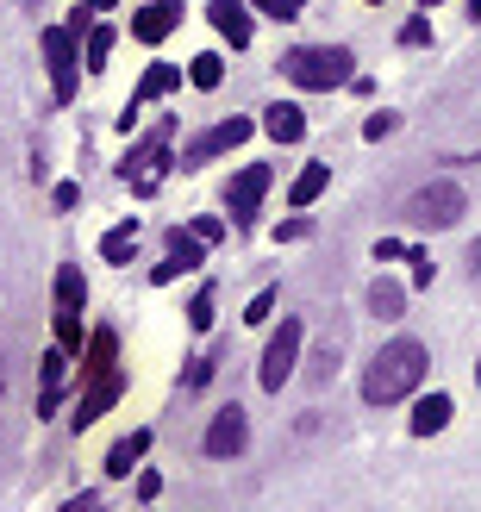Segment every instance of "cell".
<instances>
[{
	"label": "cell",
	"mask_w": 481,
	"mask_h": 512,
	"mask_svg": "<svg viewBox=\"0 0 481 512\" xmlns=\"http://www.w3.org/2000/svg\"><path fill=\"white\" fill-rule=\"evenodd\" d=\"M125 394V381H119V369H100V375H88V394H82V406H75V431H88L107 406Z\"/></svg>",
	"instance_id": "obj_10"
},
{
	"label": "cell",
	"mask_w": 481,
	"mask_h": 512,
	"mask_svg": "<svg viewBox=\"0 0 481 512\" xmlns=\"http://www.w3.org/2000/svg\"><path fill=\"white\" fill-rule=\"evenodd\" d=\"M250 138V119H225V125H213V132L207 138H200V144H188V169H200V163H213V157H225V150H238Z\"/></svg>",
	"instance_id": "obj_11"
},
{
	"label": "cell",
	"mask_w": 481,
	"mask_h": 512,
	"mask_svg": "<svg viewBox=\"0 0 481 512\" xmlns=\"http://www.w3.org/2000/svg\"><path fill=\"white\" fill-rule=\"evenodd\" d=\"M475 381H481V363H475Z\"/></svg>",
	"instance_id": "obj_43"
},
{
	"label": "cell",
	"mask_w": 481,
	"mask_h": 512,
	"mask_svg": "<svg viewBox=\"0 0 481 512\" xmlns=\"http://www.w3.org/2000/svg\"><path fill=\"white\" fill-rule=\"evenodd\" d=\"M213 313H219V306H213V288H200V294H194V306H188V325L200 331V338L213 331Z\"/></svg>",
	"instance_id": "obj_26"
},
{
	"label": "cell",
	"mask_w": 481,
	"mask_h": 512,
	"mask_svg": "<svg viewBox=\"0 0 481 512\" xmlns=\"http://www.w3.org/2000/svg\"><path fill=\"white\" fill-rule=\"evenodd\" d=\"M157 494H163V475H157V469H144V475H138V500L150 506V500H157Z\"/></svg>",
	"instance_id": "obj_34"
},
{
	"label": "cell",
	"mask_w": 481,
	"mask_h": 512,
	"mask_svg": "<svg viewBox=\"0 0 481 512\" xmlns=\"http://www.w3.org/2000/svg\"><path fill=\"white\" fill-rule=\"evenodd\" d=\"M263 194H269V169H263V163H250V169L232 175V188H225V213H232L238 225H257Z\"/></svg>",
	"instance_id": "obj_7"
},
{
	"label": "cell",
	"mask_w": 481,
	"mask_h": 512,
	"mask_svg": "<svg viewBox=\"0 0 481 512\" xmlns=\"http://www.w3.org/2000/svg\"><path fill=\"white\" fill-rule=\"evenodd\" d=\"M50 288H57V319H75V313H82V300H88V281H82V269H75V263H63Z\"/></svg>",
	"instance_id": "obj_18"
},
{
	"label": "cell",
	"mask_w": 481,
	"mask_h": 512,
	"mask_svg": "<svg viewBox=\"0 0 481 512\" xmlns=\"http://www.w3.org/2000/svg\"><path fill=\"white\" fill-rule=\"evenodd\" d=\"M75 25H50L44 32V69H50V94L57 100H75V88H82V57H75Z\"/></svg>",
	"instance_id": "obj_6"
},
{
	"label": "cell",
	"mask_w": 481,
	"mask_h": 512,
	"mask_svg": "<svg viewBox=\"0 0 481 512\" xmlns=\"http://www.w3.org/2000/svg\"><path fill=\"white\" fill-rule=\"evenodd\" d=\"M369 7H382V0H369Z\"/></svg>",
	"instance_id": "obj_44"
},
{
	"label": "cell",
	"mask_w": 481,
	"mask_h": 512,
	"mask_svg": "<svg viewBox=\"0 0 481 512\" xmlns=\"http://www.w3.org/2000/svg\"><path fill=\"white\" fill-rule=\"evenodd\" d=\"M300 7H307V0H282V13H288V19H294V13H300Z\"/></svg>",
	"instance_id": "obj_39"
},
{
	"label": "cell",
	"mask_w": 481,
	"mask_h": 512,
	"mask_svg": "<svg viewBox=\"0 0 481 512\" xmlns=\"http://www.w3.org/2000/svg\"><path fill=\"white\" fill-rule=\"evenodd\" d=\"M169 169H175V150H169V119H163L157 132H150V138H138V144L119 157V182L132 188V194H163Z\"/></svg>",
	"instance_id": "obj_3"
},
{
	"label": "cell",
	"mask_w": 481,
	"mask_h": 512,
	"mask_svg": "<svg viewBox=\"0 0 481 512\" xmlns=\"http://www.w3.org/2000/svg\"><path fill=\"white\" fill-rule=\"evenodd\" d=\"M88 7H94V13H100V7H113V0H88Z\"/></svg>",
	"instance_id": "obj_40"
},
{
	"label": "cell",
	"mask_w": 481,
	"mask_h": 512,
	"mask_svg": "<svg viewBox=\"0 0 481 512\" xmlns=\"http://www.w3.org/2000/svg\"><path fill=\"white\" fill-rule=\"evenodd\" d=\"M400 256H407V244H400V238H382V244H375V263H400Z\"/></svg>",
	"instance_id": "obj_36"
},
{
	"label": "cell",
	"mask_w": 481,
	"mask_h": 512,
	"mask_svg": "<svg viewBox=\"0 0 481 512\" xmlns=\"http://www.w3.org/2000/svg\"><path fill=\"white\" fill-rule=\"evenodd\" d=\"M200 256H207V244H200L188 225H182V232H169V244H163V256H157V269H150V281H157V288H169L175 275H194V269H200Z\"/></svg>",
	"instance_id": "obj_8"
},
{
	"label": "cell",
	"mask_w": 481,
	"mask_h": 512,
	"mask_svg": "<svg viewBox=\"0 0 481 512\" xmlns=\"http://www.w3.org/2000/svg\"><path fill=\"white\" fill-rule=\"evenodd\" d=\"M188 232H194L200 244H219V238H225V225H219V219H194V225H188Z\"/></svg>",
	"instance_id": "obj_32"
},
{
	"label": "cell",
	"mask_w": 481,
	"mask_h": 512,
	"mask_svg": "<svg viewBox=\"0 0 481 512\" xmlns=\"http://www.w3.org/2000/svg\"><path fill=\"white\" fill-rule=\"evenodd\" d=\"M0 388H7V381H0Z\"/></svg>",
	"instance_id": "obj_45"
},
{
	"label": "cell",
	"mask_w": 481,
	"mask_h": 512,
	"mask_svg": "<svg viewBox=\"0 0 481 512\" xmlns=\"http://www.w3.org/2000/svg\"><path fill=\"white\" fill-rule=\"evenodd\" d=\"M244 444H250V419H244V406H219L213 413V425H207V456H244Z\"/></svg>",
	"instance_id": "obj_9"
},
{
	"label": "cell",
	"mask_w": 481,
	"mask_h": 512,
	"mask_svg": "<svg viewBox=\"0 0 481 512\" xmlns=\"http://www.w3.org/2000/svg\"><path fill=\"white\" fill-rule=\"evenodd\" d=\"M219 356H225L219 344H213V350H200V356H194V369H188V388H200V381H207V375L219 369Z\"/></svg>",
	"instance_id": "obj_27"
},
{
	"label": "cell",
	"mask_w": 481,
	"mask_h": 512,
	"mask_svg": "<svg viewBox=\"0 0 481 512\" xmlns=\"http://www.w3.org/2000/svg\"><path fill=\"white\" fill-rule=\"evenodd\" d=\"M394 125H400L394 113H375V119L363 125V138H394Z\"/></svg>",
	"instance_id": "obj_33"
},
{
	"label": "cell",
	"mask_w": 481,
	"mask_h": 512,
	"mask_svg": "<svg viewBox=\"0 0 481 512\" xmlns=\"http://www.w3.org/2000/svg\"><path fill=\"white\" fill-rule=\"evenodd\" d=\"M469 275H475V281H481V238H475V244H469Z\"/></svg>",
	"instance_id": "obj_38"
},
{
	"label": "cell",
	"mask_w": 481,
	"mask_h": 512,
	"mask_svg": "<svg viewBox=\"0 0 481 512\" xmlns=\"http://www.w3.org/2000/svg\"><path fill=\"white\" fill-rule=\"evenodd\" d=\"M100 256H107V263L119 269V263H132L138 256V219H119L107 238H100Z\"/></svg>",
	"instance_id": "obj_19"
},
{
	"label": "cell",
	"mask_w": 481,
	"mask_h": 512,
	"mask_svg": "<svg viewBox=\"0 0 481 512\" xmlns=\"http://www.w3.org/2000/svg\"><path fill=\"white\" fill-rule=\"evenodd\" d=\"M463 207H469V194L457 182H432L407 200V219H413V232H450V225H463Z\"/></svg>",
	"instance_id": "obj_4"
},
{
	"label": "cell",
	"mask_w": 481,
	"mask_h": 512,
	"mask_svg": "<svg viewBox=\"0 0 481 512\" xmlns=\"http://www.w3.org/2000/svg\"><path fill=\"white\" fill-rule=\"evenodd\" d=\"M144 450H150V431H132V438H119V444H113V456H107V475H125Z\"/></svg>",
	"instance_id": "obj_23"
},
{
	"label": "cell",
	"mask_w": 481,
	"mask_h": 512,
	"mask_svg": "<svg viewBox=\"0 0 481 512\" xmlns=\"http://www.w3.org/2000/svg\"><path fill=\"white\" fill-rule=\"evenodd\" d=\"M63 363H69V350H44V388H38V419H57V406H63Z\"/></svg>",
	"instance_id": "obj_16"
},
{
	"label": "cell",
	"mask_w": 481,
	"mask_h": 512,
	"mask_svg": "<svg viewBox=\"0 0 481 512\" xmlns=\"http://www.w3.org/2000/svg\"><path fill=\"white\" fill-rule=\"evenodd\" d=\"M282 75L294 88H350V75H357V57H350L344 44H294L282 57Z\"/></svg>",
	"instance_id": "obj_2"
},
{
	"label": "cell",
	"mask_w": 481,
	"mask_h": 512,
	"mask_svg": "<svg viewBox=\"0 0 481 512\" xmlns=\"http://www.w3.org/2000/svg\"><path fill=\"white\" fill-rule=\"evenodd\" d=\"M369 313L375 319H400V313H407V294H400L394 281H375V288H369Z\"/></svg>",
	"instance_id": "obj_24"
},
{
	"label": "cell",
	"mask_w": 481,
	"mask_h": 512,
	"mask_svg": "<svg viewBox=\"0 0 481 512\" xmlns=\"http://www.w3.org/2000/svg\"><path fill=\"white\" fill-rule=\"evenodd\" d=\"M175 82H182V69H169V63H150V69L138 75V94H132V107H125V119H119V125H132V119H138V107H150V100H163Z\"/></svg>",
	"instance_id": "obj_14"
},
{
	"label": "cell",
	"mask_w": 481,
	"mask_h": 512,
	"mask_svg": "<svg viewBox=\"0 0 481 512\" xmlns=\"http://www.w3.org/2000/svg\"><path fill=\"white\" fill-rule=\"evenodd\" d=\"M175 25H182V0H150V7L132 19V38L138 44H163Z\"/></svg>",
	"instance_id": "obj_12"
},
{
	"label": "cell",
	"mask_w": 481,
	"mask_h": 512,
	"mask_svg": "<svg viewBox=\"0 0 481 512\" xmlns=\"http://www.w3.org/2000/svg\"><path fill=\"white\" fill-rule=\"evenodd\" d=\"M450 413H457L450 394H419L413 400V438H438V431L450 425Z\"/></svg>",
	"instance_id": "obj_17"
},
{
	"label": "cell",
	"mask_w": 481,
	"mask_h": 512,
	"mask_svg": "<svg viewBox=\"0 0 481 512\" xmlns=\"http://www.w3.org/2000/svg\"><path fill=\"white\" fill-rule=\"evenodd\" d=\"M113 356H119V331H113V325H100L94 338H88V363H82V375H100V369H113Z\"/></svg>",
	"instance_id": "obj_21"
},
{
	"label": "cell",
	"mask_w": 481,
	"mask_h": 512,
	"mask_svg": "<svg viewBox=\"0 0 481 512\" xmlns=\"http://www.w3.org/2000/svg\"><path fill=\"white\" fill-rule=\"evenodd\" d=\"M469 13H475V19H481V0H475V7H469Z\"/></svg>",
	"instance_id": "obj_41"
},
{
	"label": "cell",
	"mask_w": 481,
	"mask_h": 512,
	"mask_svg": "<svg viewBox=\"0 0 481 512\" xmlns=\"http://www.w3.org/2000/svg\"><path fill=\"white\" fill-rule=\"evenodd\" d=\"M57 344H63L69 356H82V344H88V338H82V325H75V319H57Z\"/></svg>",
	"instance_id": "obj_28"
},
{
	"label": "cell",
	"mask_w": 481,
	"mask_h": 512,
	"mask_svg": "<svg viewBox=\"0 0 481 512\" xmlns=\"http://www.w3.org/2000/svg\"><path fill=\"white\" fill-rule=\"evenodd\" d=\"M300 338H307V325H300V319H282V325H275V338H269L263 363H257V388H263V394H282V388H288V375H294V363H300Z\"/></svg>",
	"instance_id": "obj_5"
},
{
	"label": "cell",
	"mask_w": 481,
	"mask_h": 512,
	"mask_svg": "<svg viewBox=\"0 0 481 512\" xmlns=\"http://www.w3.org/2000/svg\"><path fill=\"white\" fill-rule=\"evenodd\" d=\"M263 132H269L275 144H300V138H307V113H300L294 100H275V107L263 113Z\"/></svg>",
	"instance_id": "obj_15"
},
{
	"label": "cell",
	"mask_w": 481,
	"mask_h": 512,
	"mask_svg": "<svg viewBox=\"0 0 481 512\" xmlns=\"http://www.w3.org/2000/svg\"><path fill=\"white\" fill-rule=\"evenodd\" d=\"M275 238H282V244H300V238H313V232H307V219H282V225H275Z\"/></svg>",
	"instance_id": "obj_31"
},
{
	"label": "cell",
	"mask_w": 481,
	"mask_h": 512,
	"mask_svg": "<svg viewBox=\"0 0 481 512\" xmlns=\"http://www.w3.org/2000/svg\"><path fill=\"white\" fill-rule=\"evenodd\" d=\"M269 313H275V294H269V288H263V294H257V300H250V306H244V325H263V319H269Z\"/></svg>",
	"instance_id": "obj_30"
},
{
	"label": "cell",
	"mask_w": 481,
	"mask_h": 512,
	"mask_svg": "<svg viewBox=\"0 0 481 512\" xmlns=\"http://www.w3.org/2000/svg\"><path fill=\"white\" fill-rule=\"evenodd\" d=\"M419 7H438V0H419Z\"/></svg>",
	"instance_id": "obj_42"
},
{
	"label": "cell",
	"mask_w": 481,
	"mask_h": 512,
	"mask_svg": "<svg viewBox=\"0 0 481 512\" xmlns=\"http://www.w3.org/2000/svg\"><path fill=\"white\" fill-rule=\"evenodd\" d=\"M207 19L219 25V38L232 50H250V7H244V0H213Z\"/></svg>",
	"instance_id": "obj_13"
},
{
	"label": "cell",
	"mask_w": 481,
	"mask_h": 512,
	"mask_svg": "<svg viewBox=\"0 0 481 512\" xmlns=\"http://www.w3.org/2000/svg\"><path fill=\"white\" fill-rule=\"evenodd\" d=\"M250 7H257V13H269V19H288V13H282V0H250Z\"/></svg>",
	"instance_id": "obj_37"
},
{
	"label": "cell",
	"mask_w": 481,
	"mask_h": 512,
	"mask_svg": "<svg viewBox=\"0 0 481 512\" xmlns=\"http://www.w3.org/2000/svg\"><path fill=\"white\" fill-rule=\"evenodd\" d=\"M75 200H82V194H75V182H57V188H50V207H57V213H69Z\"/></svg>",
	"instance_id": "obj_35"
},
{
	"label": "cell",
	"mask_w": 481,
	"mask_h": 512,
	"mask_svg": "<svg viewBox=\"0 0 481 512\" xmlns=\"http://www.w3.org/2000/svg\"><path fill=\"white\" fill-rule=\"evenodd\" d=\"M400 44L425 50V44H432V25H425V19H407V25H400Z\"/></svg>",
	"instance_id": "obj_29"
},
{
	"label": "cell",
	"mask_w": 481,
	"mask_h": 512,
	"mask_svg": "<svg viewBox=\"0 0 481 512\" xmlns=\"http://www.w3.org/2000/svg\"><path fill=\"white\" fill-rule=\"evenodd\" d=\"M82 63H88L94 75H100V69L113 63V25H94V32L82 38Z\"/></svg>",
	"instance_id": "obj_22"
},
{
	"label": "cell",
	"mask_w": 481,
	"mask_h": 512,
	"mask_svg": "<svg viewBox=\"0 0 481 512\" xmlns=\"http://www.w3.org/2000/svg\"><path fill=\"white\" fill-rule=\"evenodd\" d=\"M188 75H194V88H219L225 82V57H213V50H207V57L188 63Z\"/></svg>",
	"instance_id": "obj_25"
},
{
	"label": "cell",
	"mask_w": 481,
	"mask_h": 512,
	"mask_svg": "<svg viewBox=\"0 0 481 512\" xmlns=\"http://www.w3.org/2000/svg\"><path fill=\"white\" fill-rule=\"evenodd\" d=\"M325 182H332V169H325V163H307V169L294 175V188H288V200H294V207H313V200L325 194Z\"/></svg>",
	"instance_id": "obj_20"
},
{
	"label": "cell",
	"mask_w": 481,
	"mask_h": 512,
	"mask_svg": "<svg viewBox=\"0 0 481 512\" xmlns=\"http://www.w3.org/2000/svg\"><path fill=\"white\" fill-rule=\"evenodd\" d=\"M425 344L419 338H394L369 356V369H363V400L369 406H394V400H407L419 381H425Z\"/></svg>",
	"instance_id": "obj_1"
}]
</instances>
